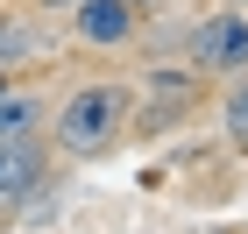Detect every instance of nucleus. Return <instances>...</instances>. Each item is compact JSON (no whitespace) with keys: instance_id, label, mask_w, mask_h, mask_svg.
<instances>
[{"instance_id":"obj_6","label":"nucleus","mask_w":248,"mask_h":234,"mask_svg":"<svg viewBox=\"0 0 248 234\" xmlns=\"http://www.w3.org/2000/svg\"><path fill=\"white\" fill-rule=\"evenodd\" d=\"M36 99H21V93H0V135H29V128H36Z\"/></svg>"},{"instance_id":"obj_1","label":"nucleus","mask_w":248,"mask_h":234,"mask_svg":"<svg viewBox=\"0 0 248 234\" xmlns=\"http://www.w3.org/2000/svg\"><path fill=\"white\" fill-rule=\"evenodd\" d=\"M128 85H78L71 99L57 107V149L64 156H99L114 149L121 128H128Z\"/></svg>"},{"instance_id":"obj_12","label":"nucleus","mask_w":248,"mask_h":234,"mask_svg":"<svg viewBox=\"0 0 248 234\" xmlns=\"http://www.w3.org/2000/svg\"><path fill=\"white\" fill-rule=\"evenodd\" d=\"M0 93H7V78H0Z\"/></svg>"},{"instance_id":"obj_5","label":"nucleus","mask_w":248,"mask_h":234,"mask_svg":"<svg viewBox=\"0 0 248 234\" xmlns=\"http://www.w3.org/2000/svg\"><path fill=\"white\" fill-rule=\"evenodd\" d=\"M43 43H36V29H29V21H7L0 15V71H7V64H21V57H36Z\"/></svg>"},{"instance_id":"obj_8","label":"nucleus","mask_w":248,"mask_h":234,"mask_svg":"<svg viewBox=\"0 0 248 234\" xmlns=\"http://www.w3.org/2000/svg\"><path fill=\"white\" fill-rule=\"evenodd\" d=\"M43 7H78V0H43Z\"/></svg>"},{"instance_id":"obj_3","label":"nucleus","mask_w":248,"mask_h":234,"mask_svg":"<svg viewBox=\"0 0 248 234\" xmlns=\"http://www.w3.org/2000/svg\"><path fill=\"white\" fill-rule=\"evenodd\" d=\"M78 29V43H99V50H114V43L135 36V7L128 0H78V7H64Z\"/></svg>"},{"instance_id":"obj_4","label":"nucleus","mask_w":248,"mask_h":234,"mask_svg":"<svg viewBox=\"0 0 248 234\" xmlns=\"http://www.w3.org/2000/svg\"><path fill=\"white\" fill-rule=\"evenodd\" d=\"M36 177H43V149H36L29 135H0V206L29 199Z\"/></svg>"},{"instance_id":"obj_9","label":"nucleus","mask_w":248,"mask_h":234,"mask_svg":"<svg viewBox=\"0 0 248 234\" xmlns=\"http://www.w3.org/2000/svg\"><path fill=\"white\" fill-rule=\"evenodd\" d=\"M128 7H163V0H128Z\"/></svg>"},{"instance_id":"obj_2","label":"nucleus","mask_w":248,"mask_h":234,"mask_svg":"<svg viewBox=\"0 0 248 234\" xmlns=\"http://www.w3.org/2000/svg\"><path fill=\"white\" fill-rule=\"evenodd\" d=\"M191 64L199 71H248V15H206L191 29Z\"/></svg>"},{"instance_id":"obj_11","label":"nucleus","mask_w":248,"mask_h":234,"mask_svg":"<svg viewBox=\"0 0 248 234\" xmlns=\"http://www.w3.org/2000/svg\"><path fill=\"white\" fill-rule=\"evenodd\" d=\"M213 234H241V227H213Z\"/></svg>"},{"instance_id":"obj_7","label":"nucleus","mask_w":248,"mask_h":234,"mask_svg":"<svg viewBox=\"0 0 248 234\" xmlns=\"http://www.w3.org/2000/svg\"><path fill=\"white\" fill-rule=\"evenodd\" d=\"M220 114H227V135H234V142H241V149H248V78H241V85H234L227 99H220Z\"/></svg>"},{"instance_id":"obj_10","label":"nucleus","mask_w":248,"mask_h":234,"mask_svg":"<svg viewBox=\"0 0 248 234\" xmlns=\"http://www.w3.org/2000/svg\"><path fill=\"white\" fill-rule=\"evenodd\" d=\"M227 7H234V15H248V0H227Z\"/></svg>"}]
</instances>
